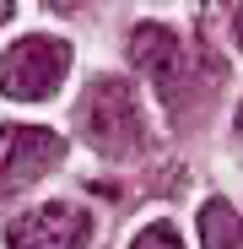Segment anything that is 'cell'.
I'll return each instance as SVG.
<instances>
[{"label":"cell","instance_id":"6da1fadb","mask_svg":"<svg viewBox=\"0 0 243 249\" xmlns=\"http://www.w3.org/2000/svg\"><path fill=\"white\" fill-rule=\"evenodd\" d=\"M81 130L103 157H135L146 130H141V103L130 92V81L97 76L87 87V98H81Z\"/></svg>","mask_w":243,"mask_h":249},{"label":"cell","instance_id":"7a4b0ae2","mask_svg":"<svg viewBox=\"0 0 243 249\" xmlns=\"http://www.w3.org/2000/svg\"><path fill=\"white\" fill-rule=\"evenodd\" d=\"M70 71V49L60 38H22V44L0 60V92L38 103V98H54V87Z\"/></svg>","mask_w":243,"mask_h":249},{"label":"cell","instance_id":"3957f363","mask_svg":"<svg viewBox=\"0 0 243 249\" xmlns=\"http://www.w3.org/2000/svg\"><path fill=\"white\" fill-rule=\"evenodd\" d=\"M60 157H65V141L54 130H38V124L0 130V200L11 190H27L32 179H44Z\"/></svg>","mask_w":243,"mask_h":249},{"label":"cell","instance_id":"277c9868","mask_svg":"<svg viewBox=\"0 0 243 249\" xmlns=\"http://www.w3.org/2000/svg\"><path fill=\"white\" fill-rule=\"evenodd\" d=\"M130 54H135V65L157 81L162 103H168V108H184V81L194 76V65H189V54H184L178 38H173L168 27L146 22V27L130 33Z\"/></svg>","mask_w":243,"mask_h":249},{"label":"cell","instance_id":"5b68a950","mask_svg":"<svg viewBox=\"0 0 243 249\" xmlns=\"http://www.w3.org/2000/svg\"><path fill=\"white\" fill-rule=\"evenodd\" d=\"M92 238V222L81 206H65V200H49L27 212L16 228H11V249H87Z\"/></svg>","mask_w":243,"mask_h":249},{"label":"cell","instance_id":"8992f818","mask_svg":"<svg viewBox=\"0 0 243 249\" xmlns=\"http://www.w3.org/2000/svg\"><path fill=\"white\" fill-rule=\"evenodd\" d=\"M200 244L206 249H243V217L227 200H206V212H200Z\"/></svg>","mask_w":243,"mask_h":249},{"label":"cell","instance_id":"52a82bcc","mask_svg":"<svg viewBox=\"0 0 243 249\" xmlns=\"http://www.w3.org/2000/svg\"><path fill=\"white\" fill-rule=\"evenodd\" d=\"M130 249H184V244H178V233H173L168 222H157V228H146Z\"/></svg>","mask_w":243,"mask_h":249},{"label":"cell","instance_id":"ba28073f","mask_svg":"<svg viewBox=\"0 0 243 249\" xmlns=\"http://www.w3.org/2000/svg\"><path fill=\"white\" fill-rule=\"evenodd\" d=\"M232 33H238V49H243V6L232 11Z\"/></svg>","mask_w":243,"mask_h":249},{"label":"cell","instance_id":"9c48e42d","mask_svg":"<svg viewBox=\"0 0 243 249\" xmlns=\"http://www.w3.org/2000/svg\"><path fill=\"white\" fill-rule=\"evenodd\" d=\"M6 17H11V6H6V0H0V22H6Z\"/></svg>","mask_w":243,"mask_h":249},{"label":"cell","instance_id":"30bf717a","mask_svg":"<svg viewBox=\"0 0 243 249\" xmlns=\"http://www.w3.org/2000/svg\"><path fill=\"white\" fill-rule=\"evenodd\" d=\"M238 136H243V103H238Z\"/></svg>","mask_w":243,"mask_h":249}]
</instances>
